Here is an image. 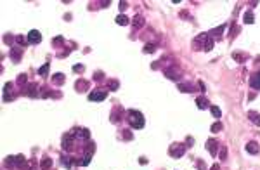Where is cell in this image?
<instances>
[{
	"label": "cell",
	"instance_id": "6da1fadb",
	"mask_svg": "<svg viewBox=\"0 0 260 170\" xmlns=\"http://www.w3.org/2000/svg\"><path fill=\"white\" fill-rule=\"evenodd\" d=\"M194 49L196 50H205V52H210L213 49V45H215V42H213V38L208 33H201V35H198L196 38H194L193 42Z\"/></svg>",
	"mask_w": 260,
	"mask_h": 170
},
{
	"label": "cell",
	"instance_id": "7a4b0ae2",
	"mask_svg": "<svg viewBox=\"0 0 260 170\" xmlns=\"http://www.w3.org/2000/svg\"><path fill=\"white\" fill-rule=\"evenodd\" d=\"M128 122H130V127L132 129H135V130H139V129H142L144 127V116H142L141 111H137V109H128Z\"/></svg>",
	"mask_w": 260,
	"mask_h": 170
},
{
	"label": "cell",
	"instance_id": "3957f363",
	"mask_svg": "<svg viewBox=\"0 0 260 170\" xmlns=\"http://www.w3.org/2000/svg\"><path fill=\"white\" fill-rule=\"evenodd\" d=\"M184 153H185V144H172L170 149H168V155L172 158H181L184 156Z\"/></svg>",
	"mask_w": 260,
	"mask_h": 170
},
{
	"label": "cell",
	"instance_id": "277c9868",
	"mask_svg": "<svg viewBox=\"0 0 260 170\" xmlns=\"http://www.w3.org/2000/svg\"><path fill=\"white\" fill-rule=\"evenodd\" d=\"M71 134H73V137H76L78 141H88V137H90V130H88V129H75Z\"/></svg>",
	"mask_w": 260,
	"mask_h": 170
},
{
	"label": "cell",
	"instance_id": "5b68a950",
	"mask_svg": "<svg viewBox=\"0 0 260 170\" xmlns=\"http://www.w3.org/2000/svg\"><path fill=\"white\" fill-rule=\"evenodd\" d=\"M106 92L104 90H94V92H90L88 94V101H94V102H101V101H104L106 99Z\"/></svg>",
	"mask_w": 260,
	"mask_h": 170
},
{
	"label": "cell",
	"instance_id": "8992f818",
	"mask_svg": "<svg viewBox=\"0 0 260 170\" xmlns=\"http://www.w3.org/2000/svg\"><path fill=\"white\" fill-rule=\"evenodd\" d=\"M12 89H14V83H11V82H7L4 85V101H12L14 97H16Z\"/></svg>",
	"mask_w": 260,
	"mask_h": 170
},
{
	"label": "cell",
	"instance_id": "52a82bcc",
	"mask_svg": "<svg viewBox=\"0 0 260 170\" xmlns=\"http://www.w3.org/2000/svg\"><path fill=\"white\" fill-rule=\"evenodd\" d=\"M42 42V35H40V31L38 30H31L30 33H28V44L31 45H36Z\"/></svg>",
	"mask_w": 260,
	"mask_h": 170
},
{
	"label": "cell",
	"instance_id": "ba28073f",
	"mask_svg": "<svg viewBox=\"0 0 260 170\" xmlns=\"http://www.w3.org/2000/svg\"><path fill=\"white\" fill-rule=\"evenodd\" d=\"M207 149L210 151L212 156H217V153H219V142L215 139H208L207 141Z\"/></svg>",
	"mask_w": 260,
	"mask_h": 170
},
{
	"label": "cell",
	"instance_id": "9c48e42d",
	"mask_svg": "<svg viewBox=\"0 0 260 170\" xmlns=\"http://www.w3.org/2000/svg\"><path fill=\"white\" fill-rule=\"evenodd\" d=\"M73 148V134H66L64 137H62V149H66V151H70V149Z\"/></svg>",
	"mask_w": 260,
	"mask_h": 170
},
{
	"label": "cell",
	"instance_id": "30bf717a",
	"mask_svg": "<svg viewBox=\"0 0 260 170\" xmlns=\"http://www.w3.org/2000/svg\"><path fill=\"white\" fill-rule=\"evenodd\" d=\"M21 52H23V47H11L9 56L14 59V63H19V59H21Z\"/></svg>",
	"mask_w": 260,
	"mask_h": 170
},
{
	"label": "cell",
	"instance_id": "8fae6325",
	"mask_svg": "<svg viewBox=\"0 0 260 170\" xmlns=\"http://www.w3.org/2000/svg\"><path fill=\"white\" fill-rule=\"evenodd\" d=\"M165 75H167L170 80H181V70H175V68H172V70H165Z\"/></svg>",
	"mask_w": 260,
	"mask_h": 170
},
{
	"label": "cell",
	"instance_id": "7c38bea8",
	"mask_svg": "<svg viewBox=\"0 0 260 170\" xmlns=\"http://www.w3.org/2000/svg\"><path fill=\"white\" fill-rule=\"evenodd\" d=\"M250 85L253 89H257V90H260V71H258V73H255V75H251Z\"/></svg>",
	"mask_w": 260,
	"mask_h": 170
},
{
	"label": "cell",
	"instance_id": "4fadbf2b",
	"mask_svg": "<svg viewBox=\"0 0 260 170\" xmlns=\"http://www.w3.org/2000/svg\"><path fill=\"white\" fill-rule=\"evenodd\" d=\"M196 106H198L199 109L212 108V106H210V102H208V99H207V97H198V99H196Z\"/></svg>",
	"mask_w": 260,
	"mask_h": 170
},
{
	"label": "cell",
	"instance_id": "5bb4252c",
	"mask_svg": "<svg viewBox=\"0 0 260 170\" xmlns=\"http://www.w3.org/2000/svg\"><path fill=\"white\" fill-rule=\"evenodd\" d=\"M246 151L250 153V155H257V153L260 151V146H258L257 142H253V141H251V142L246 144Z\"/></svg>",
	"mask_w": 260,
	"mask_h": 170
},
{
	"label": "cell",
	"instance_id": "9a60e30c",
	"mask_svg": "<svg viewBox=\"0 0 260 170\" xmlns=\"http://www.w3.org/2000/svg\"><path fill=\"white\" fill-rule=\"evenodd\" d=\"M64 80H66V76H64L62 73L52 75V83H54V85H62V83H64Z\"/></svg>",
	"mask_w": 260,
	"mask_h": 170
},
{
	"label": "cell",
	"instance_id": "2e32d148",
	"mask_svg": "<svg viewBox=\"0 0 260 170\" xmlns=\"http://www.w3.org/2000/svg\"><path fill=\"white\" fill-rule=\"evenodd\" d=\"M144 18H142V16H135V18H134V21H132V24H134V28H135V30H139V28H142L144 26Z\"/></svg>",
	"mask_w": 260,
	"mask_h": 170
},
{
	"label": "cell",
	"instance_id": "e0dca14e",
	"mask_svg": "<svg viewBox=\"0 0 260 170\" xmlns=\"http://www.w3.org/2000/svg\"><path fill=\"white\" fill-rule=\"evenodd\" d=\"M40 168H42V170L52 168V158H44V160H42V163H40Z\"/></svg>",
	"mask_w": 260,
	"mask_h": 170
},
{
	"label": "cell",
	"instance_id": "ac0fdd59",
	"mask_svg": "<svg viewBox=\"0 0 260 170\" xmlns=\"http://www.w3.org/2000/svg\"><path fill=\"white\" fill-rule=\"evenodd\" d=\"M179 89H181L182 92H194L196 90L193 83H179Z\"/></svg>",
	"mask_w": 260,
	"mask_h": 170
},
{
	"label": "cell",
	"instance_id": "d6986e66",
	"mask_svg": "<svg viewBox=\"0 0 260 170\" xmlns=\"http://www.w3.org/2000/svg\"><path fill=\"white\" fill-rule=\"evenodd\" d=\"M248 118H250L255 125H260V115L258 113H255V111H248Z\"/></svg>",
	"mask_w": 260,
	"mask_h": 170
},
{
	"label": "cell",
	"instance_id": "ffe728a7",
	"mask_svg": "<svg viewBox=\"0 0 260 170\" xmlns=\"http://www.w3.org/2000/svg\"><path fill=\"white\" fill-rule=\"evenodd\" d=\"M232 59H236L238 63H245L248 59L246 54H243V52H232Z\"/></svg>",
	"mask_w": 260,
	"mask_h": 170
},
{
	"label": "cell",
	"instance_id": "44dd1931",
	"mask_svg": "<svg viewBox=\"0 0 260 170\" xmlns=\"http://www.w3.org/2000/svg\"><path fill=\"white\" fill-rule=\"evenodd\" d=\"M224 24L222 26H219V28H215V30H212V31H208V35L212 37V38H215V37H220L222 35V31H224Z\"/></svg>",
	"mask_w": 260,
	"mask_h": 170
},
{
	"label": "cell",
	"instance_id": "7402d4cb",
	"mask_svg": "<svg viewBox=\"0 0 260 170\" xmlns=\"http://www.w3.org/2000/svg\"><path fill=\"white\" fill-rule=\"evenodd\" d=\"M16 167H18V168H24V167H26V160H24L23 155H18V156H16Z\"/></svg>",
	"mask_w": 260,
	"mask_h": 170
},
{
	"label": "cell",
	"instance_id": "603a6c76",
	"mask_svg": "<svg viewBox=\"0 0 260 170\" xmlns=\"http://www.w3.org/2000/svg\"><path fill=\"white\" fill-rule=\"evenodd\" d=\"M116 24H120V26H127V24H128V18H127V16H123V14L116 16Z\"/></svg>",
	"mask_w": 260,
	"mask_h": 170
},
{
	"label": "cell",
	"instance_id": "cb8c5ba5",
	"mask_svg": "<svg viewBox=\"0 0 260 170\" xmlns=\"http://www.w3.org/2000/svg\"><path fill=\"white\" fill-rule=\"evenodd\" d=\"M87 87H88V83L85 82V80H78V82H76V90L78 92H85Z\"/></svg>",
	"mask_w": 260,
	"mask_h": 170
},
{
	"label": "cell",
	"instance_id": "d4e9b609",
	"mask_svg": "<svg viewBox=\"0 0 260 170\" xmlns=\"http://www.w3.org/2000/svg\"><path fill=\"white\" fill-rule=\"evenodd\" d=\"M120 111H123V109H121V108H115V109H113V113H111V122H113V123H116L120 120V116H118Z\"/></svg>",
	"mask_w": 260,
	"mask_h": 170
},
{
	"label": "cell",
	"instance_id": "484cf974",
	"mask_svg": "<svg viewBox=\"0 0 260 170\" xmlns=\"http://www.w3.org/2000/svg\"><path fill=\"white\" fill-rule=\"evenodd\" d=\"M26 94L30 97H36L38 96V90H36V85H30V87H28V90H26Z\"/></svg>",
	"mask_w": 260,
	"mask_h": 170
},
{
	"label": "cell",
	"instance_id": "4316f807",
	"mask_svg": "<svg viewBox=\"0 0 260 170\" xmlns=\"http://www.w3.org/2000/svg\"><path fill=\"white\" fill-rule=\"evenodd\" d=\"M243 21L246 23V24H253V21H255V19H253V14H251V12H245Z\"/></svg>",
	"mask_w": 260,
	"mask_h": 170
},
{
	"label": "cell",
	"instance_id": "83f0119b",
	"mask_svg": "<svg viewBox=\"0 0 260 170\" xmlns=\"http://www.w3.org/2000/svg\"><path fill=\"white\" fill-rule=\"evenodd\" d=\"M49 68H50V64H49V63H45V64L38 70V75H42V76H47V75H49Z\"/></svg>",
	"mask_w": 260,
	"mask_h": 170
},
{
	"label": "cell",
	"instance_id": "f1b7e54d",
	"mask_svg": "<svg viewBox=\"0 0 260 170\" xmlns=\"http://www.w3.org/2000/svg\"><path fill=\"white\" fill-rule=\"evenodd\" d=\"M90 161H92V155H88V153H85V156H83V160L80 161V165H82V167H87L88 163H90Z\"/></svg>",
	"mask_w": 260,
	"mask_h": 170
},
{
	"label": "cell",
	"instance_id": "f546056e",
	"mask_svg": "<svg viewBox=\"0 0 260 170\" xmlns=\"http://www.w3.org/2000/svg\"><path fill=\"white\" fill-rule=\"evenodd\" d=\"M210 111H212V116H213V118H220V115H222V111L217 108V106H212V108H210Z\"/></svg>",
	"mask_w": 260,
	"mask_h": 170
},
{
	"label": "cell",
	"instance_id": "4dcf8cb0",
	"mask_svg": "<svg viewBox=\"0 0 260 170\" xmlns=\"http://www.w3.org/2000/svg\"><path fill=\"white\" fill-rule=\"evenodd\" d=\"M61 163L66 167V168H70V167H71V158H70V156H64V155H62V156H61Z\"/></svg>",
	"mask_w": 260,
	"mask_h": 170
},
{
	"label": "cell",
	"instance_id": "1f68e13d",
	"mask_svg": "<svg viewBox=\"0 0 260 170\" xmlns=\"http://www.w3.org/2000/svg\"><path fill=\"white\" fill-rule=\"evenodd\" d=\"M142 50H144L146 54H151V52H154V50H156V47H154L153 44H146V45H144V49H142Z\"/></svg>",
	"mask_w": 260,
	"mask_h": 170
},
{
	"label": "cell",
	"instance_id": "d6a6232c",
	"mask_svg": "<svg viewBox=\"0 0 260 170\" xmlns=\"http://www.w3.org/2000/svg\"><path fill=\"white\" fill-rule=\"evenodd\" d=\"M219 158H220V160H225V158H227V148H225V146H220V151H219Z\"/></svg>",
	"mask_w": 260,
	"mask_h": 170
},
{
	"label": "cell",
	"instance_id": "836d02e7",
	"mask_svg": "<svg viewBox=\"0 0 260 170\" xmlns=\"http://www.w3.org/2000/svg\"><path fill=\"white\" fill-rule=\"evenodd\" d=\"M222 129H224V125H222L220 122H219V123H213V125H212V132H213V134H217V132H220Z\"/></svg>",
	"mask_w": 260,
	"mask_h": 170
},
{
	"label": "cell",
	"instance_id": "e575fe53",
	"mask_svg": "<svg viewBox=\"0 0 260 170\" xmlns=\"http://www.w3.org/2000/svg\"><path fill=\"white\" fill-rule=\"evenodd\" d=\"M108 85H109V90H118V82L116 80H109Z\"/></svg>",
	"mask_w": 260,
	"mask_h": 170
},
{
	"label": "cell",
	"instance_id": "d590c367",
	"mask_svg": "<svg viewBox=\"0 0 260 170\" xmlns=\"http://www.w3.org/2000/svg\"><path fill=\"white\" fill-rule=\"evenodd\" d=\"M5 165H7V167H14V165H16V156H9L7 160H5Z\"/></svg>",
	"mask_w": 260,
	"mask_h": 170
},
{
	"label": "cell",
	"instance_id": "8d00e7d4",
	"mask_svg": "<svg viewBox=\"0 0 260 170\" xmlns=\"http://www.w3.org/2000/svg\"><path fill=\"white\" fill-rule=\"evenodd\" d=\"M87 153H88V155H94V153H96V144H94V142H88Z\"/></svg>",
	"mask_w": 260,
	"mask_h": 170
},
{
	"label": "cell",
	"instance_id": "74e56055",
	"mask_svg": "<svg viewBox=\"0 0 260 170\" xmlns=\"http://www.w3.org/2000/svg\"><path fill=\"white\" fill-rule=\"evenodd\" d=\"M83 70H85L83 64H75V66H73V71H75V73H82Z\"/></svg>",
	"mask_w": 260,
	"mask_h": 170
},
{
	"label": "cell",
	"instance_id": "f35d334b",
	"mask_svg": "<svg viewBox=\"0 0 260 170\" xmlns=\"http://www.w3.org/2000/svg\"><path fill=\"white\" fill-rule=\"evenodd\" d=\"M18 83H19V85L26 83V75H24V73H23V75H19V76H18Z\"/></svg>",
	"mask_w": 260,
	"mask_h": 170
},
{
	"label": "cell",
	"instance_id": "ab89813d",
	"mask_svg": "<svg viewBox=\"0 0 260 170\" xmlns=\"http://www.w3.org/2000/svg\"><path fill=\"white\" fill-rule=\"evenodd\" d=\"M123 139L130 141V139H132V132H130V130H123Z\"/></svg>",
	"mask_w": 260,
	"mask_h": 170
},
{
	"label": "cell",
	"instance_id": "60d3db41",
	"mask_svg": "<svg viewBox=\"0 0 260 170\" xmlns=\"http://www.w3.org/2000/svg\"><path fill=\"white\" fill-rule=\"evenodd\" d=\"M118 7H120V11H125V9L128 7V2H120V5H118Z\"/></svg>",
	"mask_w": 260,
	"mask_h": 170
},
{
	"label": "cell",
	"instance_id": "b9f144b4",
	"mask_svg": "<svg viewBox=\"0 0 260 170\" xmlns=\"http://www.w3.org/2000/svg\"><path fill=\"white\" fill-rule=\"evenodd\" d=\"M196 165H198V168H199V170H207V165H205V163H203L201 160H199L198 163H196Z\"/></svg>",
	"mask_w": 260,
	"mask_h": 170
},
{
	"label": "cell",
	"instance_id": "7bdbcfd3",
	"mask_svg": "<svg viewBox=\"0 0 260 170\" xmlns=\"http://www.w3.org/2000/svg\"><path fill=\"white\" fill-rule=\"evenodd\" d=\"M59 44H62V37H56L54 38V45H59Z\"/></svg>",
	"mask_w": 260,
	"mask_h": 170
},
{
	"label": "cell",
	"instance_id": "ee69618b",
	"mask_svg": "<svg viewBox=\"0 0 260 170\" xmlns=\"http://www.w3.org/2000/svg\"><path fill=\"white\" fill-rule=\"evenodd\" d=\"M16 40H18V44H24V37H23V35H18V37H16Z\"/></svg>",
	"mask_w": 260,
	"mask_h": 170
},
{
	"label": "cell",
	"instance_id": "f6af8a7d",
	"mask_svg": "<svg viewBox=\"0 0 260 170\" xmlns=\"http://www.w3.org/2000/svg\"><path fill=\"white\" fill-rule=\"evenodd\" d=\"M185 142H187V144H185V146H193L194 139H193V137H187V139H185Z\"/></svg>",
	"mask_w": 260,
	"mask_h": 170
},
{
	"label": "cell",
	"instance_id": "bcb514c9",
	"mask_svg": "<svg viewBox=\"0 0 260 170\" xmlns=\"http://www.w3.org/2000/svg\"><path fill=\"white\" fill-rule=\"evenodd\" d=\"M212 170H220V167H219V165H213V167H212Z\"/></svg>",
	"mask_w": 260,
	"mask_h": 170
}]
</instances>
